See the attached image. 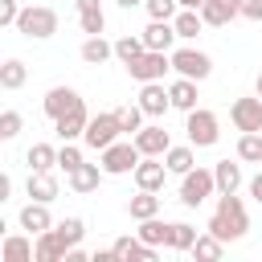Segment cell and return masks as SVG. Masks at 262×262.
<instances>
[{"label": "cell", "instance_id": "obj_1", "mask_svg": "<svg viewBox=\"0 0 262 262\" xmlns=\"http://www.w3.org/2000/svg\"><path fill=\"white\" fill-rule=\"evenodd\" d=\"M86 237V225L82 217H66V221H53V229L37 233V262H66V254Z\"/></svg>", "mask_w": 262, "mask_h": 262}, {"label": "cell", "instance_id": "obj_2", "mask_svg": "<svg viewBox=\"0 0 262 262\" xmlns=\"http://www.w3.org/2000/svg\"><path fill=\"white\" fill-rule=\"evenodd\" d=\"M205 229H209V233H217L221 242H237V237L250 229V217H246L242 196L221 192V196H217V209H213V217H209V225H205Z\"/></svg>", "mask_w": 262, "mask_h": 262}, {"label": "cell", "instance_id": "obj_3", "mask_svg": "<svg viewBox=\"0 0 262 262\" xmlns=\"http://www.w3.org/2000/svg\"><path fill=\"white\" fill-rule=\"evenodd\" d=\"M16 33H25L29 41H45L57 33V12L45 8V4H25L20 20H16Z\"/></svg>", "mask_w": 262, "mask_h": 262}, {"label": "cell", "instance_id": "obj_4", "mask_svg": "<svg viewBox=\"0 0 262 262\" xmlns=\"http://www.w3.org/2000/svg\"><path fill=\"white\" fill-rule=\"evenodd\" d=\"M184 131H188V143H192V147H213V143L221 139V123H217V115L205 111V106H192V111H188Z\"/></svg>", "mask_w": 262, "mask_h": 262}, {"label": "cell", "instance_id": "obj_5", "mask_svg": "<svg viewBox=\"0 0 262 262\" xmlns=\"http://www.w3.org/2000/svg\"><path fill=\"white\" fill-rule=\"evenodd\" d=\"M168 70H172V53H164V49H143V53L127 66V74H131L135 82H164Z\"/></svg>", "mask_w": 262, "mask_h": 262}, {"label": "cell", "instance_id": "obj_6", "mask_svg": "<svg viewBox=\"0 0 262 262\" xmlns=\"http://www.w3.org/2000/svg\"><path fill=\"white\" fill-rule=\"evenodd\" d=\"M139 160H143V151L135 147V139L131 143H111V147H102V172L106 176H127V172H135L139 168Z\"/></svg>", "mask_w": 262, "mask_h": 262}, {"label": "cell", "instance_id": "obj_7", "mask_svg": "<svg viewBox=\"0 0 262 262\" xmlns=\"http://www.w3.org/2000/svg\"><path fill=\"white\" fill-rule=\"evenodd\" d=\"M213 192H217L213 168H192V172H184V180H180V201H184L188 209H196V205L209 201Z\"/></svg>", "mask_w": 262, "mask_h": 262}, {"label": "cell", "instance_id": "obj_8", "mask_svg": "<svg viewBox=\"0 0 262 262\" xmlns=\"http://www.w3.org/2000/svg\"><path fill=\"white\" fill-rule=\"evenodd\" d=\"M123 135V127H119V119H115V111H102V115H90V123H86V147H94V151H102V147H111L115 139Z\"/></svg>", "mask_w": 262, "mask_h": 262}, {"label": "cell", "instance_id": "obj_9", "mask_svg": "<svg viewBox=\"0 0 262 262\" xmlns=\"http://www.w3.org/2000/svg\"><path fill=\"white\" fill-rule=\"evenodd\" d=\"M172 70H176L180 78H192V82H205V78L213 74V61H209V53H201V49H192V45H184V49H176V53H172Z\"/></svg>", "mask_w": 262, "mask_h": 262}, {"label": "cell", "instance_id": "obj_10", "mask_svg": "<svg viewBox=\"0 0 262 262\" xmlns=\"http://www.w3.org/2000/svg\"><path fill=\"white\" fill-rule=\"evenodd\" d=\"M86 123H90L86 102H78V106H70L61 119H53V131H57L61 143H70V139H82V135H86Z\"/></svg>", "mask_w": 262, "mask_h": 262}, {"label": "cell", "instance_id": "obj_11", "mask_svg": "<svg viewBox=\"0 0 262 262\" xmlns=\"http://www.w3.org/2000/svg\"><path fill=\"white\" fill-rule=\"evenodd\" d=\"M229 119L237 131H262V98H233Z\"/></svg>", "mask_w": 262, "mask_h": 262}, {"label": "cell", "instance_id": "obj_12", "mask_svg": "<svg viewBox=\"0 0 262 262\" xmlns=\"http://www.w3.org/2000/svg\"><path fill=\"white\" fill-rule=\"evenodd\" d=\"M139 106H143V115H147V119H160V115L172 106L168 86H164V82H143V90H139Z\"/></svg>", "mask_w": 262, "mask_h": 262}, {"label": "cell", "instance_id": "obj_13", "mask_svg": "<svg viewBox=\"0 0 262 262\" xmlns=\"http://www.w3.org/2000/svg\"><path fill=\"white\" fill-rule=\"evenodd\" d=\"M164 176H168L164 156H143V160H139V168H135V184H139V188H151V192H160V188H164Z\"/></svg>", "mask_w": 262, "mask_h": 262}, {"label": "cell", "instance_id": "obj_14", "mask_svg": "<svg viewBox=\"0 0 262 262\" xmlns=\"http://www.w3.org/2000/svg\"><path fill=\"white\" fill-rule=\"evenodd\" d=\"M131 139H135V147H139L143 156H164V151L172 147V139H168V131H164L160 123H151V127H139Z\"/></svg>", "mask_w": 262, "mask_h": 262}, {"label": "cell", "instance_id": "obj_15", "mask_svg": "<svg viewBox=\"0 0 262 262\" xmlns=\"http://www.w3.org/2000/svg\"><path fill=\"white\" fill-rule=\"evenodd\" d=\"M201 16H205V25L221 29V25H229L233 16H242V0H205V4H201Z\"/></svg>", "mask_w": 262, "mask_h": 262}, {"label": "cell", "instance_id": "obj_16", "mask_svg": "<svg viewBox=\"0 0 262 262\" xmlns=\"http://www.w3.org/2000/svg\"><path fill=\"white\" fill-rule=\"evenodd\" d=\"M20 229H25V233H45V229H53L49 205H45V201H29V205L20 209Z\"/></svg>", "mask_w": 262, "mask_h": 262}, {"label": "cell", "instance_id": "obj_17", "mask_svg": "<svg viewBox=\"0 0 262 262\" xmlns=\"http://www.w3.org/2000/svg\"><path fill=\"white\" fill-rule=\"evenodd\" d=\"M74 4H78V25H82V33H86V37H98V33L106 29L102 4H98V0H74Z\"/></svg>", "mask_w": 262, "mask_h": 262}, {"label": "cell", "instance_id": "obj_18", "mask_svg": "<svg viewBox=\"0 0 262 262\" xmlns=\"http://www.w3.org/2000/svg\"><path fill=\"white\" fill-rule=\"evenodd\" d=\"M78 102H82V98H78V90H74V86H53V90L45 94V102H41V106H45V115H49V119H61V115H66L70 106H78Z\"/></svg>", "mask_w": 262, "mask_h": 262}, {"label": "cell", "instance_id": "obj_19", "mask_svg": "<svg viewBox=\"0 0 262 262\" xmlns=\"http://www.w3.org/2000/svg\"><path fill=\"white\" fill-rule=\"evenodd\" d=\"M111 250H115V258H123V262H151V258H156V246H147L143 237H119Z\"/></svg>", "mask_w": 262, "mask_h": 262}, {"label": "cell", "instance_id": "obj_20", "mask_svg": "<svg viewBox=\"0 0 262 262\" xmlns=\"http://www.w3.org/2000/svg\"><path fill=\"white\" fill-rule=\"evenodd\" d=\"M139 37H143V45H147V49H164V53H168V49H172V41H176V25H172V20H151Z\"/></svg>", "mask_w": 262, "mask_h": 262}, {"label": "cell", "instance_id": "obj_21", "mask_svg": "<svg viewBox=\"0 0 262 262\" xmlns=\"http://www.w3.org/2000/svg\"><path fill=\"white\" fill-rule=\"evenodd\" d=\"M0 258H4V262H33V258H37V246H33L25 233H8L4 246H0Z\"/></svg>", "mask_w": 262, "mask_h": 262}, {"label": "cell", "instance_id": "obj_22", "mask_svg": "<svg viewBox=\"0 0 262 262\" xmlns=\"http://www.w3.org/2000/svg\"><path fill=\"white\" fill-rule=\"evenodd\" d=\"M106 57H115V41H106L102 33L82 41V61H86V66H102Z\"/></svg>", "mask_w": 262, "mask_h": 262}, {"label": "cell", "instance_id": "obj_23", "mask_svg": "<svg viewBox=\"0 0 262 262\" xmlns=\"http://www.w3.org/2000/svg\"><path fill=\"white\" fill-rule=\"evenodd\" d=\"M102 176H106V172H102V164H82V168H74V172H70V188H74V192H94Z\"/></svg>", "mask_w": 262, "mask_h": 262}, {"label": "cell", "instance_id": "obj_24", "mask_svg": "<svg viewBox=\"0 0 262 262\" xmlns=\"http://www.w3.org/2000/svg\"><path fill=\"white\" fill-rule=\"evenodd\" d=\"M127 213H131L135 221H147V217H160V196H156L151 188H139V196H131V201H127Z\"/></svg>", "mask_w": 262, "mask_h": 262}, {"label": "cell", "instance_id": "obj_25", "mask_svg": "<svg viewBox=\"0 0 262 262\" xmlns=\"http://www.w3.org/2000/svg\"><path fill=\"white\" fill-rule=\"evenodd\" d=\"M172 25H176V37H180V41H192V37L201 33L205 16H201V8H180V12L172 16Z\"/></svg>", "mask_w": 262, "mask_h": 262}, {"label": "cell", "instance_id": "obj_26", "mask_svg": "<svg viewBox=\"0 0 262 262\" xmlns=\"http://www.w3.org/2000/svg\"><path fill=\"white\" fill-rule=\"evenodd\" d=\"M168 94H172V106L184 111V115L196 106V82H192V78H176V82L168 86Z\"/></svg>", "mask_w": 262, "mask_h": 262}, {"label": "cell", "instance_id": "obj_27", "mask_svg": "<svg viewBox=\"0 0 262 262\" xmlns=\"http://www.w3.org/2000/svg\"><path fill=\"white\" fill-rule=\"evenodd\" d=\"M29 196L49 205V201L57 196V176H53V172H29Z\"/></svg>", "mask_w": 262, "mask_h": 262}, {"label": "cell", "instance_id": "obj_28", "mask_svg": "<svg viewBox=\"0 0 262 262\" xmlns=\"http://www.w3.org/2000/svg\"><path fill=\"white\" fill-rule=\"evenodd\" d=\"M192 258H201V262H217L221 254H225V242L217 237V233H196V242H192V250H188Z\"/></svg>", "mask_w": 262, "mask_h": 262}, {"label": "cell", "instance_id": "obj_29", "mask_svg": "<svg viewBox=\"0 0 262 262\" xmlns=\"http://www.w3.org/2000/svg\"><path fill=\"white\" fill-rule=\"evenodd\" d=\"M25 164H29V172H49V168L57 164V147H49V143H33V147L25 151Z\"/></svg>", "mask_w": 262, "mask_h": 262}, {"label": "cell", "instance_id": "obj_30", "mask_svg": "<svg viewBox=\"0 0 262 262\" xmlns=\"http://www.w3.org/2000/svg\"><path fill=\"white\" fill-rule=\"evenodd\" d=\"M25 78H29V66H25L20 57H8V61L0 66V86H4V90H20Z\"/></svg>", "mask_w": 262, "mask_h": 262}, {"label": "cell", "instance_id": "obj_31", "mask_svg": "<svg viewBox=\"0 0 262 262\" xmlns=\"http://www.w3.org/2000/svg\"><path fill=\"white\" fill-rule=\"evenodd\" d=\"M213 176H217V192H237V184H242V168L229 164V160H217Z\"/></svg>", "mask_w": 262, "mask_h": 262}, {"label": "cell", "instance_id": "obj_32", "mask_svg": "<svg viewBox=\"0 0 262 262\" xmlns=\"http://www.w3.org/2000/svg\"><path fill=\"white\" fill-rule=\"evenodd\" d=\"M168 233H172V221H160V217L139 221V237H143L147 246H168Z\"/></svg>", "mask_w": 262, "mask_h": 262}, {"label": "cell", "instance_id": "obj_33", "mask_svg": "<svg viewBox=\"0 0 262 262\" xmlns=\"http://www.w3.org/2000/svg\"><path fill=\"white\" fill-rule=\"evenodd\" d=\"M237 160L262 164V131H242V139H237Z\"/></svg>", "mask_w": 262, "mask_h": 262}, {"label": "cell", "instance_id": "obj_34", "mask_svg": "<svg viewBox=\"0 0 262 262\" xmlns=\"http://www.w3.org/2000/svg\"><path fill=\"white\" fill-rule=\"evenodd\" d=\"M164 164H168V172H176V176H184V172L196 168L192 147H168V151H164Z\"/></svg>", "mask_w": 262, "mask_h": 262}, {"label": "cell", "instance_id": "obj_35", "mask_svg": "<svg viewBox=\"0 0 262 262\" xmlns=\"http://www.w3.org/2000/svg\"><path fill=\"white\" fill-rule=\"evenodd\" d=\"M143 49H147V45H143V37H131V33L115 41V57H119L123 66H131V61H135V57H139Z\"/></svg>", "mask_w": 262, "mask_h": 262}, {"label": "cell", "instance_id": "obj_36", "mask_svg": "<svg viewBox=\"0 0 262 262\" xmlns=\"http://www.w3.org/2000/svg\"><path fill=\"white\" fill-rule=\"evenodd\" d=\"M115 119H119V127H123L127 135H135V131L143 127V106H139V102H127V106L115 111Z\"/></svg>", "mask_w": 262, "mask_h": 262}, {"label": "cell", "instance_id": "obj_37", "mask_svg": "<svg viewBox=\"0 0 262 262\" xmlns=\"http://www.w3.org/2000/svg\"><path fill=\"white\" fill-rule=\"evenodd\" d=\"M192 242H196V229H192L188 221H172L168 246H172V250H192Z\"/></svg>", "mask_w": 262, "mask_h": 262}, {"label": "cell", "instance_id": "obj_38", "mask_svg": "<svg viewBox=\"0 0 262 262\" xmlns=\"http://www.w3.org/2000/svg\"><path fill=\"white\" fill-rule=\"evenodd\" d=\"M143 8H147L151 20H172L180 12V0H143Z\"/></svg>", "mask_w": 262, "mask_h": 262}, {"label": "cell", "instance_id": "obj_39", "mask_svg": "<svg viewBox=\"0 0 262 262\" xmlns=\"http://www.w3.org/2000/svg\"><path fill=\"white\" fill-rule=\"evenodd\" d=\"M20 135V111H0V139H16Z\"/></svg>", "mask_w": 262, "mask_h": 262}, {"label": "cell", "instance_id": "obj_40", "mask_svg": "<svg viewBox=\"0 0 262 262\" xmlns=\"http://www.w3.org/2000/svg\"><path fill=\"white\" fill-rule=\"evenodd\" d=\"M82 164H86V160H82V151H78V147H74V139H70V143L57 151V168H66V176H70V172H74V168H82Z\"/></svg>", "mask_w": 262, "mask_h": 262}, {"label": "cell", "instance_id": "obj_41", "mask_svg": "<svg viewBox=\"0 0 262 262\" xmlns=\"http://www.w3.org/2000/svg\"><path fill=\"white\" fill-rule=\"evenodd\" d=\"M20 12H25V8H20L16 0H0V25H4V29H8V25H16V20H20Z\"/></svg>", "mask_w": 262, "mask_h": 262}, {"label": "cell", "instance_id": "obj_42", "mask_svg": "<svg viewBox=\"0 0 262 262\" xmlns=\"http://www.w3.org/2000/svg\"><path fill=\"white\" fill-rule=\"evenodd\" d=\"M242 16L246 20H262V0H242Z\"/></svg>", "mask_w": 262, "mask_h": 262}, {"label": "cell", "instance_id": "obj_43", "mask_svg": "<svg viewBox=\"0 0 262 262\" xmlns=\"http://www.w3.org/2000/svg\"><path fill=\"white\" fill-rule=\"evenodd\" d=\"M250 196H254V201H258V205H262V172H258V176H254V180H250Z\"/></svg>", "mask_w": 262, "mask_h": 262}, {"label": "cell", "instance_id": "obj_44", "mask_svg": "<svg viewBox=\"0 0 262 262\" xmlns=\"http://www.w3.org/2000/svg\"><path fill=\"white\" fill-rule=\"evenodd\" d=\"M8 192H12V180H8V176H0V201H8Z\"/></svg>", "mask_w": 262, "mask_h": 262}, {"label": "cell", "instance_id": "obj_45", "mask_svg": "<svg viewBox=\"0 0 262 262\" xmlns=\"http://www.w3.org/2000/svg\"><path fill=\"white\" fill-rule=\"evenodd\" d=\"M119 8H135V4H143V0H115Z\"/></svg>", "mask_w": 262, "mask_h": 262}, {"label": "cell", "instance_id": "obj_46", "mask_svg": "<svg viewBox=\"0 0 262 262\" xmlns=\"http://www.w3.org/2000/svg\"><path fill=\"white\" fill-rule=\"evenodd\" d=\"M205 0H180V8H201Z\"/></svg>", "mask_w": 262, "mask_h": 262}, {"label": "cell", "instance_id": "obj_47", "mask_svg": "<svg viewBox=\"0 0 262 262\" xmlns=\"http://www.w3.org/2000/svg\"><path fill=\"white\" fill-rule=\"evenodd\" d=\"M258 98H262V70H258Z\"/></svg>", "mask_w": 262, "mask_h": 262}]
</instances>
